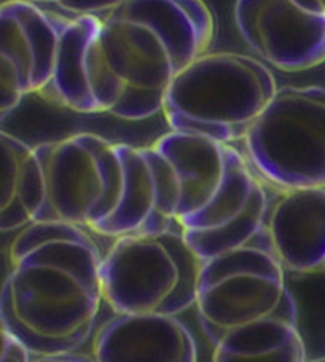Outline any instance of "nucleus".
Returning <instances> with one entry per match:
<instances>
[{
  "instance_id": "f03ea898",
  "label": "nucleus",
  "mask_w": 325,
  "mask_h": 362,
  "mask_svg": "<svg viewBox=\"0 0 325 362\" xmlns=\"http://www.w3.org/2000/svg\"><path fill=\"white\" fill-rule=\"evenodd\" d=\"M124 152L129 193L117 236L176 230L206 262L264 232L265 180L231 144L171 131Z\"/></svg>"
},
{
  "instance_id": "39448f33",
  "label": "nucleus",
  "mask_w": 325,
  "mask_h": 362,
  "mask_svg": "<svg viewBox=\"0 0 325 362\" xmlns=\"http://www.w3.org/2000/svg\"><path fill=\"white\" fill-rule=\"evenodd\" d=\"M276 90L261 59L206 52L172 80L161 112L171 131L233 144L246 137Z\"/></svg>"
},
{
  "instance_id": "7ed1b4c3",
  "label": "nucleus",
  "mask_w": 325,
  "mask_h": 362,
  "mask_svg": "<svg viewBox=\"0 0 325 362\" xmlns=\"http://www.w3.org/2000/svg\"><path fill=\"white\" fill-rule=\"evenodd\" d=\"M101 260L86 228L37 221L18 230L0 315L32 359L54 361L90 339L104 302Z\"/></svg>"
},
{
  "instance_id": "6e6552de",
  "label": "nucleus",
  "mask_w": 325,
  "mask_h": 362,
  "mask_svg": "<svg viewBox=\"0 0 325 362\" xmlns=\"http://www.w3.org/2000/svg\"><path fill=\"white\" fill-rule=\"evenodd\" d=\"M242 141L274 189H325V88L278 86Z\"/></svg>"
},
{
  "instance_id": "0eeeda50",
  "label": "nucleus",
  "mask_w": 325,
  "mask_h": 362,
  "mask_svg": "<svg viewBox=\"0 0 325 362\" xmlns=\"http://www.w3.org/2000/svg\"><path fill=\"white\" fill-rule=\"evenodd\" d=\"M101 260L104 302L114 313L179 316L195 307L204 262L176 230L126 233Z\"/></svg>"
},
{
  "instance_id": "4468645a",
  "label": "nucleus",
  "mask_w": 325,
  "mask_h": 362,
  "mask_svg": "<svg viewBox=\"0 0 325 362\" xmlns=\"http://www.w3.org/2000/svg\"><path fill=\"white\" fill-rule=\"evenodd\" d=\"M32 356L28 348L11 332L7 321L0 315V362H28Z\"/></svg>"
},
{
  "instance_id": "20e7f679",
  "label": "nucleus",
  "mask_w": 325,
  "mask_h": 362,
  "mask_svg": "<svg viewBox=\"0 0 325 362\" xmlns=\"http://www.w3.org/2000/svg\"><path fill=\"white\" fill-rule=\"evenodd\" d=\"M217 362H303L295 298L265 235L206 260L196 302Z\"/></svg>"
},
{
  "instance_id": "f8f14e48",
  "label": "nucleus",
  "mask_w": 325,
  "mask_h": 362,
  "mask_svg": "<svg viewBox=\"0 0 325 362\" xmlns=\"http://www.w3.org/2000/svg\"><path fill=\"white\" fill-rule=\"evenodd\" d=\"M102 362H195V337L177 316L115 313L102 324L93 343Z\"/></svg>"
},
{
  "instance_id": "f257e3e1",
  "label": "nucleus",
  "mask_w": 325,
  "mask_h": 362,
  "mask_svg": "<svg viewBox=\"0 0 325 362\" xmlns=\"http://www.w3.org/2000/svg\"><path fill=\"white\" fill-rule=\"evenodd\" d=\"M214 37L204 0H123L102 18L75 15L42 96L78 114L146 120L160 114L172 80Z\"/></svg>"
},
{
  "instance_id": "dca6fc26",
  "label": "nucleus",
  "mask_w": 325,
  "mask_h": 362,
  "mask_svg": "<svg viewBox=\"0 0 325 362\" xmlns=\"http://www.w3.org/2000/svg\"><path fill=\"white\" fill-rule=\"evenodd\" d=\"M293 2L312 13L325 15V0H293Z\"/></svg>"
},
{
  "instance_id": "1a4fd4ad",
  "label": "nucleus",
  "mask_w": 325,
  "mask_h": 362,
  "mask_svg": "<svg viewBox=\"0 0 325 362\" xmlns=\"http://www.w3.org/2000/svg\"><path fill=\"white\" fill-rule=\"evenodd\" d=\"M69 20L30 0L0 4V123L24 98L43 95L52 83Z\"/></svg>"
},
{
  "instance_id": "2eb2a0df",
  "label": "nucleus",
  "mask_w": 325,
  "mask_h": 362,
  "mask_svg": "<svg viewBox=\"0 0 325 362\" xmlns=\"http://www.w3.org/2000/svg\"><path fill=\"white\" fill-rule=\"evenodd\" d=\"M123 0H47L73 15H99L117 7Z\"/></svg>"
},
{
  "instance_id": "9b49d317",
  "label": "nucleus",
  "mask_w": 325,
  "mask_h": 362,
  "mask_svg": "<svg viewBox=\"0 0 325 362\" xmlns=\"http://www.w3.org/2000/svg\"><path fill=\"white\" fill-rule=\"evenodd\" d=\"M264 235L284 272L325 273V189L278 190L268 206Z\"/></svg>"
},
{
  "instance_id": "9d476101",
  "label": "nucleus",
  "mask_w": 325,
  "mask_h": 362,
  "mask_svg": "<svg viewBox=\"0 0 325 362\" xmlns=\"http://www.w3.org/2000/svg\"><path fill=\"white\" fill-rule=\"evenodd\" d=\"M235 21L259 58L283 72H303L325 62V15L293 0H236Z\"/></svg>"
},
{
  "instance_id": "423d86ee",
  "label": "nucleus",
  "mask_w": 325,
  "mask_h": 362,
  "mask_svg": "<svg viewBox=\"0 0 325 362\" xmlns=\"http://www.w3.org/2000/svg\"><path fill=\"white\" fill-rule=\"evenodd\" d=\"M34 151L43 177L35 222H66L115 238L129 193L124 144L80 133L42 142Z\"/></svg>"
},
{
  "instance_id": "ddd939ff",
  "label": "nucleus",
  "mask_w": 325,
  "mask_h": 362,
  "mask_svg": "<svg viewBox=\"0 0 325 362\" xmlns=\"http://www.w3.org/2000/svg\"><path fill=\"white\" fill-rule=\"evenodd\" d=\"M43 203V177L34 147L0 129V233L35 222Z\"/></svg>"
}]
</instances>
